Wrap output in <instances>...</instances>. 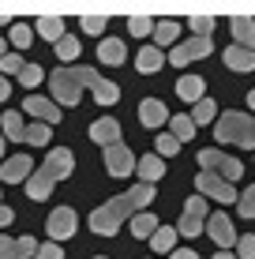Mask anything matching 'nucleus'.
<instances>
[{
	"label": "nucleus",
	"mask_w": 255,
	"mask_h": 259,
	"mask_svg": "<svg viewBox=\"0 0 255 259\" xmlns=\"http://www.w3.org/2000/svg\"><path fill=\"white\" fill-rule=\"evenodd\" d=\"M150 203H154V184H131L124 195L105 199L101 207L90 214V229L98 237H113L120 226H124V218H135L139 207H150Z\"/></svg>",
	"instance_id": "f257e3e1"
},
{
	"label": "nucleus",
	"mask_w": 255,
	"mask_h": 259,
	"mask_svg": "<svg viewBox=\"0 0 255 259\" xmlns=\"http://www.w3.org/2000/svg\"><path fill=\"white\" fill-rule=\"evenodd\" d=\"M72 169H75V154L68 147H53L49 158H45V165L26 181V195H30L34 203H45L53 195V188H57L64 177H72Z\"/></svg>",
	"instance_id": "f03ea898"
},
{
	"label": "nucleus",
	"mask_w": 255,
	"mask_h": 259,
	"mask_svg": "<svg viewBox=\"0 0 255 259\" xmlns=\"http://www.w3.org/2000/svg\"><path fill=\"white\" fill-rule=\"evenodd\" d=\"M98 71L94 68H83V64H72V68H57L49 75V91H53V102L57 105H79V98L83 91H94V83H98Z\"/></svg>",
	"instance_id": "7ed1b4c3"
},
{
	"label": "nucleus",
	"mask_w": 255,
	"mask_h": 259,
	"mask_svg": "<svg viewBox=\"0 0 255 259\" xmlns=\"http://www.w3.org/2000/svg\"><path fill=\"white\" fill-rule=\"evenodd\" d=\"M214 139L218 143H233V147H255V120L240 109L222 113L214 124Z\"/></svg>",
	"instance_id": "20e7f679"
},
{
	"label": "nucleus",
	"mask_w": 255,
	"mask_h": 259,
	"mask_svg": "<svg viewBox=\"0 0 255 259\" xmlns=\"http://www.w3.org/2000/svg\"><path fill=\"white\" fill-rule=\"evenodd\" d=\"M199 165H203V173H214V177H222V181H240L244 177V165H240V158H233V154H225V150H199Z\"/></svg>",
	"instance_id": "39448f33"
},
{
	"label": "nucleus",
	"mask_w": 255,
	"mask_h": 259,
	"mask_svg": "<svg viewBox=\"0 0 255 259\" xmlns=\"http://www.w3.org/2000/svg\"><path fill=\"white\" fill-rule=\"evenodd\" d=\"M207 218H210L207 199H203V195H191V199L184 203V214H180L177 233H180V237H199V233L207 229Z\"/></svg>",
	"instance_id": "423d86ee"
},
{
	"label": "nucleus",
	"mask_w": 255,
	"mask_h": 259,
	"mask_svg": "<svg viewBox=\"0 0 255 259\" xmlns=\"http://www.w3.org/2000/svg\"><path fill=\"white\" fill-rule=\"evenodd\" d=\"M210 38H184V41H177V46L169 49V64H177V68H184V64H191V60H203V57H210Z\"/></svg>",
	"instance_id": "0eeeda50"
},
{
	"label": "nucleus",
	"mask_w": 255,
	"mask_h": 259,
	"mask_svg": "<svg viewBox=\"0 0 255 259\" xmlns=\"http://www.w3.org/2000/svg\"><path fill=\"white\" fill-rule=\"evenodd\" d=\"M195 188H199L203 199H218V203H236V199H240L233 184L222 181V177H214V173H199L195 177Z\"/></svg>",
	"instance_id": "6e6552de"
},
{
	"label": "nucleus",
	"mask_w": 255,
	"mask_h": 259,
	"mask_svg": "<svg viewBox=\"0 0 255 259\" xmlns=\"http://www.w3.org/2000/svg\"><path fill=\"white\" fill-rule=\"evenodd\" d=\"M75 229H79V214L72 210V207H57L49 214V222H45V233L57 240H68V237H75Z\"/></svg>",
	"instance_id": "1a4fd4ad"
},
{
	"label": "nucleus",
	"mask_w": 255,
	"mask_h": 259,
	"mask_svg": "<svg viewBox=\"0 0 255 259\" xmlns=\"http://www.w3.org/2000/svg\"><path fill=\"white\" fill-rule=\"evenodd\" d=\"M139 165V158L131 154L124 143H113V147H105V169H109V177H131Z\"/></svg>",
	"instance_id": "9d476101"
},
{
	"label": "nucleus",
	"mask_w": 255,
	"mask_h": 259,
	"mask_svg": "<svg viewBox=\"0 0 255 259\" xmlns=\"http://www.w3.org/2000/svg\"><path fill=\"white\" fill-rule=\"evenodd\" d=\"M23 113H30V117L38 120V124H49V128L60 120V105H57V102H49V98H41V94H34V91L26 94Z\"/></svg>",
	"instance_id": "9b49d317"
},
{
	"label": "nucleus",
	"mask_w": 255,
	"mask_h": 259,
	"mask_svg": "<svg viewBox=\"0 0 255 259\" xmlns=\"http://www.w3.org/2000/svg\"><path fill=\"white\" fill-rule=\"evenodd\" d=\"M207 237L214 240V244H222V248H236V240H240V237H236V229H233V222L225 218L222 210H214L207 218Z\"/></svg>",
	"instance_id": "f8f14e48"
},
{
	"label": "nucleus",
	"mask_w": 255,
	"mask_h": 259,
	"mask_svg": "<svg viewBox=\"0 0 255 259\" xmlns=\"http://www.w3.org/2000/svg\"><path fill=\"white\" fill-rule=\"evenodd\" d=\"M90 139L98 143V147L124 143V136H120V120H117V117H98V120L90 124Z\"/></svg>",
	"instance_id": "ddd939ff"
},
{
	"label": "nucleus",
	"mask_w": 255,
	"mask_h": 259,
	"mask_svg": "<svg viewBox=\"0 0 255 259\" xmlns=\"http://www.w3.org/2000/svg\"><path fill=\"white\" fill-rule=\"evenodd\" d=\"M38 255L34 237H0V259H30Z\"/></svg>",
	"instance_id": "4468645a"
},
{
	"label": "nucleus",
	"mask_w": 255,
	"mask_h": 259,
	"mask_svg": "<svg viewBox=\"0 0 255 259\" xmlns=\"http://www.w3.org/2000/svg\"><path fill=\"white\" fill-rule=\"evenodd\" d=\"M0 177H4V184H23L30 181V158L26 154H12L0 162Z\"/></svg>",
	"instance_id": "2eb2a0df"
},
{
	"label": "nucleus",
	"mask_w": 255,
	"mask_h": 259,
	"mask_svg": "<svg viewBox=\"0 0 255 259\" xmlns=\"http://www.w3.org/2000/svg\"><path fill=\"white\" fill-rule=\"evenodd\" d=\"M139 120H143V128H162V124L173 120V117H169V109H165L158 98H146V102L139 105Z\"/></svg>",
	"instance_id": "dca6fc26"
},
{
	"label": "nucleus",
	"mask_w": 255,
	"mask_h": 259,
	"mask_svg": "<svg viewBox=\"0 0 255 259\" xmlns=\"http://www.w3.org/2000/svg\"><path fill=\"white\" fill-rule=\"evenodd\" d=\"M222 60H225V68H233V71H255V49L229 46L222 53Z\"/></svg>",
	"instance_id": "f3484780"
},
{
	"label": "nucleus",
	"mask_w": 255,
	"mask_h": 259,
	"mask_svg": "<svg viewBox=\"0 0 255 259\" xmlns=\"http://www.w3.org/2000/svg\"><path fill=\"white\" fill-rule=\"evenodd\" d=\"M135 177H139V184H158V177H165V162L158 154H143L135 165Z\"/></svg>",
	"instance_id": "a211bd4d"
},
{
	"label": "nucleus",
	"mask_w": 255,
	"mask_h": 259,
	"mask_svg": "<svg viewBox=\"0 0 255 259\" xmlns=\"http://www.w3.org/2000/svg\"><path fill=\"white\" fill-rule=\"evenodd\" d=\"M34 30H38L45 41H53V46H57L60 38H68L64 19H60V15H38V19H34Z\"/></svg>",
	"instance_id": "6ab92c4d"
},
{
	"label": "nucleus",
	"mask_w": 255,
	"mask_h": 259,
	"mask_svg": "<svg viewBox=\"0 0 255 259\" xmlns=\"http://www.w3.org/2000/svg\"><path fill=\"white\" fill-rule=\"evenodd\" d=\"M177 94L184 98V102H203L207 98V83H203V75H180L177 79Z\"/></svg>",
	"instance_id": "aec40b11"
},
{
	"label": "nucleus",
	"mask_w": 255,
	"mask_h": 259,
	"mask_svg": "<svg viewBox=\"0 0 255 259\" xmlns=\"http://www.w3.org/2000/svg\"><path fill=\"white\" fill-rule=\"evenodd\" d=\"M229 30H233L236 46L255 49V19H248V15H233V19H229Z\"/></svg>",
	"instance_id": "412c9836"
},
{
	"label": "nucleus",
	"mask_w": 255,
	"mask_h": 259,
	"mask_svg": "<svg viewBox=\"0 0 255 259\" xmlns=\"http://www.w3.org/2000/svg\"><path fill=\"white\" fill-rule=\"evenodd\" d=\"M124 57H128V49H124V41L120 38H101V46H98V60L101 64H124Z\"/></svg>",
	"instance_id": "4be33fe9"
},
{
	"label": "nucleus",
	"mask_w": 255,
	"mask_h": 259,
	"mask_svg": "<svg viewBox=\"0 0 255 259\" xmlns=\"http://www.w3.org/2000/svg\"><path fill=\"white\" fill-rule=\"evenodd\" d=\"M165 60H169V57H165V53L158 49V46H146V49H139V57H135V68L143 71V75H150V71H158V68L165 64Z\"/></svg>",
	"instance_id": "5701e85b"
},
{
	"label": "nucleus",
	"mask_w": 255,
	"mask_h": 259,
	"mask_svg": "<svg viewBox=\"0 0 255 259\" xmlns=\"http://www.w3.org/2000/svg\"><path fill=\"white\" fill-rule=\"evenodd\" d=\"M177 38H180V23L177 19H158V26H154V46L158 49L177 46Z\"/></svg>",
	"instance_id": "b1692460"
},
{
	"label": "nucleus",
	"mask_w": 255,
	"mask_h": 259,
	"mask_svg": "<svg viewBox=\"0 0 255 259\" xmlns=\"http://www.w3.org/2000/svg\"><path fill=\"white\" fill-rule=\"evenodd\" d=\"M158 229H162V226H158V218H154V214H146V210H139L135 218H131V233H135L139 240H150Z\"/></svg>",
	"instance_id": "393cba45"
},
{
	"label": "nucleus",
	"mask_w": 255,
	"mask_h": 259,
	"mask_svg": "<svg viewBox=\"0 0 255 259\" xmlns=\"http://www.w3.org/2000/svg\"><path fill=\"white\" fill-rule=\"evenodd\" d=\"M90 94H94V102H98V105H117L120 102V87L113 83V79H98Z\"/></svg>",
	"instance_id": "a878e982"
},
{
	"label": "nucleus",
	"mask_w": 255,
	"mask_h": 259,
	"mask_svg": "<svg viewBox=\"0 0 255 259\" xmlns=\"http://www.w3.org/2000/svg\"><path fill=\"white\" fill-rule=\"evenodd\" d=\"M4 139H12V143H23V139H26L23 113H15V109H8V113H4Z\"/></svg>",
	"instance_id": "bb28decb"
},
{
	"label": "nucleus",
	"mask_w": 255,
	"mask_h": 259,
	"mask_svg": "<svg viewBox=\"0 0 255 259\" xmlns=\"http://www.w3.org/2000/svg\"><path fill=\"white\" fill-rule=\"evenodd\" d=\"M177 229H173V226H162V229H158V233L150 237V244H154V252H177Z\"/></svg>",
	"instance_id": "cd10ccee"
},
{
	"label": "nucleus",
	"mask_w": 255,
	"mask_h": 259,
	"mask_svg": "<svg viewBox=\"0 0 255 259\" xmlns=\"http://www.w3.org/2000/svg\"><path fill=\"white\" fill-rule=\"evenodd\" d=\"M53 49H57V57H60V68H72V60L79 57V38L68 34V38H60Z\"/></svg>",
	"instance_id": "c85d7f7f"
},
{
	"label": "nucleus",
	"mask_w": 255,
	"mask_h": 259,
	"mask_svg": "<svg viewBox=\"0 0 255 259\" xmlns=\"http://www.w3.org/2000/svg\"><path fill=\"white\" fill-rule=\"evenodd\" d=\"M173 136H177L180 143H188L191 136H195V120H191V113H180V117H173Z\"/></svg>",
	"instance_id": "c756f323"
},
{
	"label": "nucleus",
	"mask_w": 255,
	"mask_h": 259,
	"mask_svg": "<svg viewBox=\"0 0 255 259\" xmlns=\"http://www.w3.org/2000/svg\"><path fill=\"white\" fill-rule=\"evenodd\" d=\"M49 136H53L49 124H38V120H34L30 128H26V139H23V143H30V147H49Z\"/></svg>",
	"instance_id": "7c9ffc66"
},
{
	"label": "nucleus",
	"mask_w": 255,
	"mask_h": 259,
	"mask_svg": "<svg viewBox=\"0 0 255 259\" xmlns=\"http://www.w3.org/2000/svg\"><path fill=\"white\" fill-rule=\"evenodd\" d=\"M154 150H158V158H173L180 150V139L173 136V132H162V136L154 139Z\"/></svg>",
	"instance_id": "2f4dec72"
},
{
	"label": "nucleus",
	"mask_w": 255,
	"mask_h": 259,
	"mask_svg": "<svg viewBox=\"0 0 255 259\" xmlns=\"http://www.w3.org/2000/svg\"><path fill=\"white\" fill-rule=\"evenodd\" d=\"M30 38H34V30H30V23H15L12 30H8V41H12L15 49H26L30 46Z\"/></svg>",
	"instance_id": "473e14b6"
},
{
	"label": "nucleus",
	"mask_w": 255,
	"mask_h": 259,
	"mask_svg": "<svg viewBox=\"0 0 255 259\" xmlns=\"http://www.w3.org/2000/svg\"><path fill=\"white\" fill-rule=\"evenodd\" d=\"M154 19L150 15H128V30L135 34V38H146V34H154Z\"/></svg>",
	"instance_id": "72a5a7b5"
},
{
	"label": "nucleus",
	"mask_w": 255,
	"mask_h": 259,
	"mask_svg": "<svg viewBox=\"0 0 255 259\" xmlns=\"http://www.w3.org/2000/svg\"><path fill=\"white\" fill-rule=\"evenodd\" d=\"M188 26H191V38H210L214 19H210V15H188Z\"/></svg>",
	"instance_id": "f704fd0d"
},
{
	"label": "nucleus",
	"mask_w": 255,
	"mask_h": 259,
	"mask_svg": "<svg viewBox=\"0 0 255 259\" xmlns=\"http://www.w3.org/2000/svg\"><path fill=\"white\" fill-rule=\"evenodd\" d=\"M191 120H195V128L199 124H214V98H203V102L191 109Z\"/></svg>",
	"instance_id": "c9c22d12"
},
{
	"label": "nucleus",
	"mask_w": 255,
	"mask_h": 259,
	"mask_svg": "<svg viewBox=\"0 0 255 259\" xmlns=\"http://www.w3.org/2000/svg\"><path fill=\"white\" fill-rule=\"evenodd\" d=\"M23 68H26V60L19 57V53H8V57L4 60H0V75H23Z\"/></svg>",
	"instance_id": "e433bc0d"
},
{
	"label": "nucleus",
	"mask_w": 255,
	"mask_h": 259,
	"mask_svg": "<svg viewBox=\"0 0 255 259\" xmlns=\"http://www.w3.org/2000/svg\"><path fill=\"white\" fill-rule=\"evenodd\" d=\"M79 26H83V34H101L105 26H109V15H83V19H79Z\"/></svg>",
	"instance_id": "4c0bfd02"
},
{
	"label": "nucleus",
	"mask_w": 255,
	"mask_h": 259,
	"mask_svg": "<svg viewBox=\"0 0 255 259\" xmlns=\"http://www.w3.org/2000/svg\"><path fill=\"white\" fill-rule=\"evenodd\" d=\"M236 210H240L244 218H255V184H248V188L240 192V199H236Z\"/></svg>",
	"instance_id": "58836bf2"
},
{
	"label": "nucleus",
	"mask_w": 255,
	"mask_h": 259,
	"mask_svg": "<svg viewBox=\"0 0 255 259\" xmlns=\"http://www.w3.org/2000/svg\"><path fill=\"white\" fill-rule=\"evenodd\" d=\"M236 259H255V233H244L236 240Z\"/></svg>",
	"instance_id": "ea45409f"
},
{
	"label": "nucleus",
	"mask_w": 255,
	"mask_h": 259,
	"mask_svg": "<svg viewBox=\"0 0 255 259\" xmlns=\"http://www.w3.org/2000/svg\"><path fill=\"white\" fill-rule=\"evenodd\" d=\"M41 79H45V71H41L38 64H26V68H23V75H19V83H23V87H38Z\"/></svg>",
	"instance_id": "a19ab883"
},
{
	"label": "nucleus",
	"mask_w": 255,
	"mask_h": 259,
	"mask_svg": "<svg viewBox=\"0 0 255 259\" xmlns=\"http://www.w3.org/2000/svg\"><path fill=\"white\" fill-rule=\"evenodd\" d=\"M34 259H64V248L57 244V240H49V244H38V255Z\"/></svg>",
	"instance_id": "79ce46f5"
},
{
	"label": "nucleus",
	"mask_w": 255,
	"mask_h": 259,
	"mask_svg": "<svg viewBox=\"0 0 255 259\" xmlns=\"http://www.w3.org/2000/svg\"><path fill=\"white\" fill-rule=\"evenodd\" d=\"M12 218H15V210L8 207V203H0V229H4V226H12Z\"/></svg>",
	"instance_id": "37998d69"
},
{
	"label": "nucleus",
	"mask_w": 255,
	"mask_h": 259,
	"mask_svg": "<svg viewBox=\"0 0 255 259\" xmlns=\"http://www.w3.org/2000/svg\"><path fill=\"white\" fill-rule=\"evenodd\" d=\"M173 259H199V255L191 252V248H177V252H173Z\"/></svg>",
	"instance_id": "c03bdc74"
},
{
	"label": "nucleus",
	"mask_w": 255,
	"mask_h": 259,
	"mask_svg": "<svg viewBox=\"0 0 255 259\" xmlns=\"http://www.w3.org/2000/svg\"><path fill=\"white\" fill-rule=\"evenodd\" d=\"M8 94H12V83H8V79H4V75H0V102H4V98H8Z\"/></svg>",
	"instance_id": "a18cd8bd"
},
{
	"label": "nucleus",
	"mask_w": 255,
	"mask_h": 259,
	"mask_svg": "<svg viewBox=\"0 0 255 259\" xmlns=\"http://www.w3.org/2000/svg\"><path fill=\"white\" fill-rule=\"evenodd\" d=\"M214 259H236V252H218Z\"/></svg>",
	"instance_id": "49530a36"
},
{
	"label": "nucleus",
	"mask_w": 255,
	"mask_h": 259,
	"mask_svg": "<svg viewBox=\"0 0 255 259\" xmlns=\"http://www.w3.org/2000/svg\"><path fill=\"white\" fill-rule=\"evenodd\" d=\"M4 147H8V139H4V136H0V162H4Z\"/></svg>",
	"instance_id": "de8ad7c7"
},
{
	"label": "nucleus",
	"mask_w": 255,
	"mask_h": 259,
	"mask_svg": "<svg viewBox=\"0 0 255 259\" xmlns=\"http://www.w3.org/2000/svg\"><path fill=\"white\" fill-rule=\"evenodd\" d=\"M248 105H251V113H255V91H251V94H248Z\"/></svg>",
	"instance_id": "09e8293b"
},
{
	"label": "nucleus",
	"mask_w": 255,
	"mask_h": 259,
	"mask_svg": "<svg viewBox=\"0 0 255 259\" xmlns=\"http://www.w3.org/2000/svg\"><path fill=\"white\" fill-rule=\"evenodd\" d=\"M8 19H12V15H8V12H0V26H4V23H8Z\"/></svg>",
	"instance_id": "8fccbe9b"
},
{
	"label": "nucleus",
	"mask_w": 255,
	"mask_h": 259,
	"mask_svg": "<svg viewBox=\"0 0 255 259\" xmlns=\"http://www.w3.org/2000/svg\"><path fill=\"white\" fill-rule=\"evenodd\" d=\"M8 57V53H4V38H0V60H4Z\"/></svg>",
	"instance_id": "3c124183"
},
{
	"label": "nucleus",
	"mask_w": 255,
	"mask_h": 259,
	"mask_svg": "<svg viewBox=\"0 0 255 259\" xmlns=\"http://www.w3.org/2000/svg\"><path fill=\"white\" fill-rule=\"evenodd\" d=\"M94 259H105V255H94Z\"/></svg>",
	"instance_id": "603ef678"
}]
</instances>
